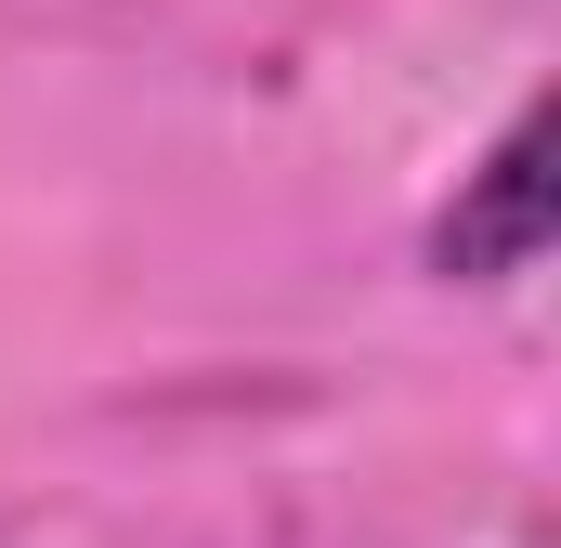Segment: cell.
I'll use <instances>...</instances> for the list:
<instances>
[{"label":"cell","instance_id":"1","mask_svg":"<svg viewBox=\"0 0 561 548\" xmlns=\"http://www.w3.org/2000/svg\"><path fill=\"white\" fill-rule=\"evenodd\" d=\"M549 249V118L523 105L510 132H496V157L457 183V209L431 222V274H457V287H496V274H523Z\"/></svg>","mask_w":561,"mask_h":548}]
</instances>
